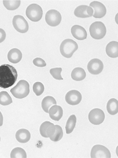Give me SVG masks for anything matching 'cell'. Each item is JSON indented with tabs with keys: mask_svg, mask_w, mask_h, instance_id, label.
<instances>
[{
	"mask_svg": "<svg viewBox=\"0 0 118 158\" xmlns=\"http://www.w3.org/2000/svg\"><path fill=\"white\" fill-rule=\"evenodd\" d=\"M13 103V100L6 91L0 92V104L4 106H8Z\"/></svg>",
	"mask_w": 118,
	"mask_h": 158,
	"instance_id": "cell-25",
	"label": "cell"
},
{
	"mask_svg": "<svg viewBox=\"0 0 118 158\" xmlns=\"http://www.w3.org/2000/svg\"><path fill=\"white\" fill-rule=\"evenodd\" d=\"M71 34L74 38L79 40H83L87 38V32L85 28L79 25H74L71 28Z\"/></svg>",
	"mask_w": 118,
	"mask_h": 158,
	"instance_id": "cell-15",
	"label": "cell"
},
{
	"mask_svg": "<svg viewBox=\"0 0 118 158\" xmlns=\"http://www.w3.org/2000/svg\"><path fill=\"white\" fill-rule=\"evenodd\" d=\"M90 157L92 158H110L111 153L108 148L102 145H95L92 148Z\"/></svg>",
	"mask_w": 118,
	"mask_h": 158,
	"instance_id": "cell-8",
	"label": "cell"
},
{
	"mask_svg": "<svg viewBox=\"0 0 118 158\" xmlns=\"http://www.w3.org/2000/svg\"><path fill=\"white\" fill-rule=\"evenodd\" d=\"M56 130V125L49 121L44 122L40 127V133L42 137L44 138L52 137Z\"/></svg>",
	"mask_w": 118,
	"mask_h": 158,
	"instance_id": "cell-10",
	"label": "cell"
},
{
	"mask_svg": "<svg viewBox=\"0 0 118 158\" xmlns=\"http://www.w3.org/2000/svg\"><path fill=\"white\" fill-rule=\"evenodd\" d=\"M33 64L37 67H45L46 66V63L43 59L41 58H36L33 60Z\"/></svg>",
	"mask_w": 118,
	"mask_h": 158,
	"instance_id": "cell-30",
	"label": "cell"
},
{
	"mask_svg": "<svg viewBox=\"0 0 118 158\" xmlns=\"http://www.w3.org/2000/svg\"><path fill=\"white\" fill-rule=\"evenodd\" d=\"M8 60L13 64H17L22 59V53L17 48L11 49L7 54Z\"/></svg>",
	"mask_w": 118,
	"mask_h": 158,
	"instance_id": "cell-17",
	"label": "cell"
},
{
	"mask_svg": "<svg viewBox=\"0 0 118 158\" xmlns=\"http://www.w3.org/2000/svg\"><path fill=\"white\" fill-rule=\"evenodd\" d=\"M88 118L90 123L95 125H98L104 121L105 115L103 110L99 108H95L89 112Z\"/></svg>",
	"mask_w": 118,
	"mask_h": 158,
	"instance_id": "cell-9",
	"label": "cell"
},
{
	"mask_svg": "<svg viewBox=\"0 0 118 158\" xmlns=\"http://www.w3.org/2000/svg\"><path fill=\"white\" fill-rule=\"evenodd\" d=\"M107 110L108 113L111 115H115L118 112V100L112 98L109 100L107 103Z\"/></svg>",
	"mask_w": 118,
	"mask_h": 158,
	"instance_id": "cell-22",
	"label": "cell"
},
{
	"mask_svg": "<svg viewBox=\"0 0 118 158\" xmlns=\"http://www.w3.org/2000/svg\"><path fill=\"white\" fill-rule=\"evenodd\" d=\"M77 121V117L75 115L73 114L69 116L66 123V131L67 134H71L73 131V129L76 126Z\"/></svg>",
	"mask_w": 118,
	"mask_h": 158,
	"instance_id": "cell-23",
	"label": "cell"
},
{
	"mask_svg": "<svg viewBox=\"0 0 118 158\" xmlns=\"http://www.w3.org/2000/svg\"><path fill=\"white\" fill-rule=\"evenodd\" d=\"M77 49L78 45L77 42L69 39L63 40L60 46L61 55L67 59L71 58Z\"/></svg>",
	"mask_w": 118,
	"mask_h": 158,
	"instance_id": "cell-3",
	"label": "cell"
},
{
	"mask_svg": "<svg viewBox=\"0 0 118 158\" xmlns=\"http://www.w3.org/2000/svg\"><path fill=\"white\" fill-rule=\"evenodd\" d=\"M89 32L92 38L100 40L104 38L106 34V28L102 22H95L90 25Z\"/></svg>",
	"mask_w": 118,
	"mask_h": 158,
	"instance_id": "cell-4",
	"label": "cell"
},
{
	"mask_svg": "<svg viewBox=\"0 0 118 158\" xmlns=\"http://www.w3.org/2000/svg\"><path fill=\"white\" fill-rule=\"evenodd\" d=\"M0 141H1V137H0Z\"/></svg>",
	"mask_w": 118,
	"mask_h": 158,
	"instance_id": "cell-34",
	"label": "cell"
},
{
	"mask_svg": "<svg viewBox=\"0 0 118 158\" xmlns=\"http://www.w3.org/2000/svg\"><path fill=\"white\" fill-rule=\"evenodd\" d=\"M86 77V73L81 68H76L71 73L72 79L76 81H81Z\"/></svg>",
	"mask_w": 118,
	"mask_h": 158,
	"instance_id": "cell-21",
	"label": "cell"
},
{
	"mask_svg": "<svg viewBox=\"0 0 118 158\" xmlns=\"http://www.w3.org/2000/svg\"><path fill=\"white\" fill-rule=\"evenodd\" d=\"M10 92L15 98L23 99L30 94V85L27 81L21 80L10 89Z\"/></svg>",
	"mask_w": 118,
	"mask_h": 158,
	"instance_id": "cell-2",
	"label": "cell"
},
{
	"mask_svg": "<svg viewBox=\"0 0 118 158\" xmlns=\"http://www.w3.org/2000/svg\"><path fill=\"white\" fill-rule=\"evenodd\" d=\"M13 25L18 32L22 34H25L28 31L29 26L27 21L20 15L14 16L13 19Z\"/></svg>",
	"mask_w": 118,
	"mask_h": 158,
	"instance_id": "cell-7",
	"label": "cell"
},
{
	"mask_svg": "<svg viewBox=\"0 0 118 158\" xmlns=\"http://www.w3.org/2000/svg\"><path fill=\"white\" fill-rule=\"evenodd\" d=\"M44 85L40 82L35 83L33 86V91L36 96H40L44 93Z\"/></svg>",
	"mask_w": 118,
	"mask_h": 158,
	"instance_id": "cell-28",
	"label": "cell"
},
{
	"mask_svg": "<svg viewBox=\"0 0 118 158\" xmlns=\"http://www.w3.org/2000/svg\"><path fill=\"white\" fill-rule=\"evenodd\" d=\"M118 14H117L116 15V17H115V21H116V23H118V19H117V18H118Z\"/></svg>",
	"mask_w": 118,
	"mask_h": 158,
	"instance_id": "cell-33",
	"label": "cell"
},
{
	"mask_svg": "<svg viewBox=\"0 0 118 158\" xmlns=\"http://www.w3.org/2000/svg\"><path fill=\"white\" fill-rule=\"evenodd\" d=\"M48 113L49 116L53 120L58 121L62 117L63 110L61 106L54 105L50 108Z\"/></svg>",
	"mask_w": 118,
	"mask_h": 158,
	"instance_id": "cell-16",
	"label": "cell"
},
{
	"mask_svg": "<svg viewBox=\"0 0 118 158\" xmlns=\"http://www.w3.org/2000/svg\"><path fill=\"white\" fill-rule=\"evenodd\" d=\"M18 73L14 66L4 64L0 66V87L8 89L17 81Z\"/></svg>",
	"mask_w": 118,
	"mask_h": 158,
	"instance_id": "cell-1",
	"label": "cell"
},
{
	"mask_svg": "<svg viewBox=\"0 0 118 158\" xmlns=\"http://www.w3.org/2000/svg\"><path fill=\"white\" fill-rule=\"evenodd\" d=\"M26 14L30 21L38 22L42 18L43 11L40 6L37 4H32L27 8Z\"/></svg>",
	"mask_w": 118,
	"mask_h": 158,
	"instance_id": "cell-5",
	"label": "cell"
},
{
	"mask_svg": "<svg viewBox=\"0 0 118 158\" xmlns=\"http://www.w3.org/2000/svg\"><path fill=\"white\" fill-rule=\"evenodd\" d=\"M61 20V14L56 10H50L45 15V21L46 23L52 27H56L59 25Z\"/></svg>",
	"mask_w": 118,
	"mask_h": 158,
	"instance_id": "cell-6",
	"label": "cell"
},
{
	"mask_svg": "<svg viewBox=\"0 0 118 158\" xmlns=\"http://www.w3.org/2000/svg\"><path fill=\"white\" fill-rule=\"evenodd\" d=\"M66 102L71 106H77L81 102L82 95L81 93L77 90H71L66 94L65 96Z\"/></svg>",
	"mask_w": 118,
	"mask_h": 158,
	"instance_id": "cell-12",
	"label": "cell"
},
{
	"mask_svg": "<svg viewBox=\"0 0 118 158\" xmlns=\"http://www.w3.org/2000/svg\"><path fill=\"white\" fill-rule=\"evenodd\" d=\"M74 14L77 17H90L93 15V10L92 7L87 5H80L75 9Z\"/></svg>",
	"mask_w": 118,
	"mask_h": 158,
	"instance_id": "cell-14",
	"label": "cell"
},
{
	"mask_svg": "<svg viewBox=\"0 0 118 158\" xmlns=\"http://www.w3.org/2000/svg\"><path fill=\"white\" fill-rule=\"evenodd\" d=\"M6 32L3 29L0 28V43H2L6 39Z\"/></svg>",
	"mask_w": 118,
	"mask_h": 158,
	"instance_id": "cell-31",
	"label": "cell"
},
{
	"mask_svg": "<svg viewBox=\"0 0 118 158\" xmlns=\"http://www.w3.org/2000/svg\"><path fill=\"white\" fill-rule=\"evenodd\" d=\"M21 1L18 0H13V1H3V4H4V6L6 7V9L9 10H15L17 9L18 7H19L21 5Z\"/></svg>",
	"mask_w": 118,
	"mask_h": 158,
	"instance_id": "cell-24",
	"label": "cell"
},
{
	"mask_svg": "<svg viewBox=\"0 0 118 158\" xmlns=\"http://www.w3.org/2000/svg\"><path fill=\"white\" fill-rule=\"evenodd\" d=\"M15 137L19 143H25L30 140L31 134L28 130L25 129H21L17 131Z\"/></svg>",
	"mask_w": 118,
	"mask_h": 158,
	"instance_id": "cell-19",
	"label": "cell"
},
{
	"mask_svg": "<svg viewBox=\"0 0 118 158\" xmlns=\"http://www.w3.org/2000/svg\"><path fill=\"white\" fill-rule=\"evenodd\" d=\"M106 52L108 57L111 58H117L118 57V41L110 42L106 46Z\"/></svg>",
	"mask_w": 118,
	"mask_h": 158,
	"instance_id": "cell-18",
	"label": "cell"
},
{
	"mask_svg": "<svg viewBox=\"0 0 118 158\" xmlns=\"http://www.w3.org/2000/svg\"><path fill=\"white\" fill-rule=\"evenodd\" d=\"M87 68L90 74L98 75L102 72L104 69V64L100 59H92L88 63Z\"/></svg>",
	"mask_w": 118,
	"mask_h": 158,
	"instance_id": "cell-11",
	"label": "cell"
},
{
	"mask_svg": "<svg viewBox=\"0 0 118 158\" xmlns=\"http://www.w3.org/2000/svg\"><path fill=\"white\" fill-rule=\"evenodd\" d=\"M54 105H57V102L52 96H46L42 101V108L46 113H48L50 108Z\"/></svg>",
	"mask_w": 118,
	"mask_h": 158,
	"instance_id": "cell-20",
	"label": "cell"
},
{
	"mask_svg": "<svg viewBox=\"0 0 118 158\" xmlns=\"http://www.w3.org/2000/svg\"><path fill=\"white\" fill-rule=\"evenodd\" d=\"M27 157L26 152L22 148H14L11 152V158H26Z\"/></svg>",
	"mask_w": 118,
	"mask_h": 158,
	"instance_id": "cell-26",
	"label": "cell"
},
{
	"mask_svg": "<svg viewBox=\"0 0 118 158\" xmlns=\"http://www.w3.org/2000/svg\"><path fill=\"white\" fill-rule=\"evenodd\" d=\"M56 132L52 137L50 138L51 141L53 142H58L60 141L63 137V132L62 128L59 125H56Z\"/></svg>",
	"mask_w": 118,
	"mask_h": 158,
	"instance_id": "cell-27",
	"label": "cell"
},
{
	"mask_svg": "<svg viewBox=\"0 0 118 158\" xmlns=\"http://www.w3.org/2000/svg\"><path fill=\"white\" fill-rule=\"evenodd\" d=\"M62 69L61 68H56L50 70V73L54 79L57 80H63V78L61 76V72Z\"/></svg>",
	"mask_w": 118,
	"mask_h": 158,
	"instance_id": "cell-29",
	"label": "cell"
},
{
	"mask_svg": "<svg viewBox=\"0 0 118 158\" xmlns=\"http://www.w3.org/2000/svg\"><path fill=\"white\" fill-rule=\"evenodd\" d=\"M90 7L93 10V17L101 18L106 14V8L104 5L98 1H93L90 4Z\"/></svg>",
	"mask_w": 118,
	"mask_h": 158,
	"instance_id": "cell-13",
	"label": "cell"
},
{
	"mask_svg": "<svg viewBox=\"0 0 118 158\" xmlns=\"http://www.w3.org/2000/svg\"><path fill=\"white\" fill-rule=\"evenodd\" d=\"M3 120H4L3 116H2V114L0 111V127H1L3 125Z\"/></svg>",
	"mask_w": 118,
	"mask_h": 158,
	"instance_id": "cell-32",
	"label": "cell"
}]
</instances>
